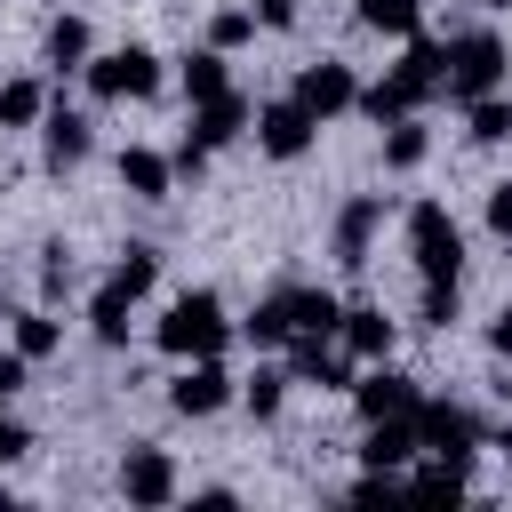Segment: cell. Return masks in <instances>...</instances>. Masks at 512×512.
Returning <instances> with one entry per match:
<instances>
[{
  "label": "cell",
  "mask_w": 512,
  "mask_h": 512,
  "mask_svg": "<svg viewBox=\"0 0 512 512\" xmlns=\"http://www.w3.org/2000/svg\"><path fill=\"white\" fill-rule=\"evenodd\" d=\"M152 344H160L168 360H208V352H224V344H232L224 296H216V288H184V296H168L160 320H152Z\"/></svg>",
  "instance_id": "obj_1"
},
{
  "label": "cell",
  "mask_w": 512,
  "mask_h": 512,
  "mask_svg": "<svg viewBox=\"0 0 512 512\" xmlns=\"http://www.w3.org/2000/svg\"><path fill=\"white\" fill-rule=\"evenodd\" d=\"M504 80H512V48H504L488 24H472V32H448V64H440V96H448V104L496 96Z\"/></svg>",
  "instance_id": "obj_2"
},
{
  "label": "cell",
  "mask_w": 512,
  "mask_h": 512,
  "mask_svg": "<svg viewBox=\"0 0 512 512\" xmlns=\"http://www.w3.org/2000/svg\"><path fill=\"white\" fill-rule=\"evenodd\" d=\"M80 80H88V96H96V104H152V96H160V80H168V64H160L144 40H120V48H96Z\"/></svg>",
  "instance_id": "obj_3"
},
{
  "label": "cell",
  "mask_w": 512,
  "mask_h": 512,
  "mask_svg": "<svg viewBox=\"0 0 512 512\" xmlns=\"http://www.w3.org/2000/svg\"><path fill=\"white\" fill-rule=\"evenodd\" d=\"M400 232H408L416 280H464V224L448 216V200H408Z\"/></svg>",
  "instance_id": "obj_4"
},
{
  "label": "cell",
  "mask_w": 512,
  "mask_h": 512,
  "mask_svg": "<svg viewBox=\"0 0 512 512\" xmlns=\"http://www.w3.org/2000/svg\"><path fill=\"white\" fill-rule=\"evenodd\" d=\"M408 424H416V456H440V464H456V472L480 456V416H472L464 400H416Z\"/></svg>",
  "instance_id": "obj_5"
},
{
  "label": "cell",
  "mask_w": 512,
  "mask_h": 512,
  "mask_svg": "<svg viewBox=\"0 0 512 512\" xmlns=\"http://www.w3.org/2000/svg\"><path fill=\"white\" fill-rule=\"evenodd\" d=\"M112 488H120L136 512H160V504H176V496H184V480H176V456H168L160 440H128V448H120V472H112Z\"/></svg>",
  "instance_id": "obj_6"
},
{
  "label": "cell",
  "mask_w": 512,
  "mask_h": 512,
  "mask_svg": "<svg viewBox=\"0 0 512 512\" xmlns=\"http://www.w3.org/2000/svg\"><path fill=\"white\" fill-rule=\"evenodd\" d=\"M232 400H240V376L224 368V352H208V360H176V376H168V408H176V416L200 424V416H224Z\"/></svg>",
  "instance_id": "obj_7"
},
{
  "label": "cell",
  "mask_w": 512,
  "mask_h": 512,
  "mask_svg": "<svg viewBox=\"0 0 512 512\" xmlns=\"http://www.w3.org/2000/svg\"><path fill=\"white\" fill-rule=\"evenodd\" d=\"M248 136H256V152H264V160H280V168H288V160H304V152L320 144V120H312L296 96H272V104H256Z\"/></svg>",
  "instance_id": "obj_8"
},
{
  "label": "cell",
  "mask_w": 512,
  "mask_h": 512,
  "mask_svg": "<svg viewBox=\"0 0 512 512\" xmlns=\"http://www.w3.org/2000/svg\"><path fill=\"white\" fill-rule=\"evenodd\" d=\"M288 96L328 128V120H344V112L360 104V72H352L344 56H320V64H296V88H288Z\"/></svg>",
  "instance_id": "obj_9"
},
{
  "label": "cell",
  "mask_w": 512,
  "mask_h": 512,
  "mask_svg": "<svg viewBox=\"0 0 512 512\" xmlns=\"http://www.w3.org/2000/svg\"><path fill=\"white\" fill-rule=\"evenodd\" d=\"M424 392H416V376L408 368H392V360H360L352 368V416L360 424H376V416H408Z\"/></svg>",
  "instance_id": "obj_10"
},
{
  "label": "cell",
  "mask_w": 512,
  "mask_h": 512,
  "mask_svg": "<svg viewBox=\"0 0 512 512\" xmlns=\"http://www.w3.org/2000/svg\"><path fill=\"white\" fill-rule=\"evenodd\" d=\"M376 232H384V192H352V200L336 208V224H328V256H336L344 272H360V264L376 256Z\"/></svg>",
  "instance_id": "obj_11"
},
{
  "label": "cell",
  "mask_w": 512,
  "mask_h": 512,
  "mask_svg": "<svg viewBox=\"0 0 512 512\" xmlns=\"http://www.w3.org/2000/svg\"><path fill=\"white\" fill-rule=\"evenodd\" d=\"M32 136H40V168H48V176L80 168V160H88V144H96L88 112H72V104H56V96H48V112H40V128H32Z\"/></svg>",
  "instance_id": "obj_12"
},
{
  "label": "cell",
  "mask_w": 512,
  "mask_h": 512,
  "mask_svg": "<svg viewBox=\"0 0 512 512\" xmlns=\"http://www.w3.org/2000/svg\"><path fill=\"white\" fill-rule=\"evenodd\" d=\"M272 296H280V312H288V336H328V344H336V320H344V296H336V288L288 280V288H272Z\"/></svg>",
  "instance_id": "obj_13"
},
{
  "label": "cell",
  "mask_w": 512,
  "mask_h": 512,
  "mask_svg": "<svg viewBox=\"0 0 512 512\" xmlns=\"http://www.w3.org/2000/svg\"><path fill=\"white\" fill-rule=\"evenodd\" d=\"M248 120H256V104H248L240 88H216V96H200V104H192V120H184V128H192L208 152H224V144H240V136H248Z\"/></svg>",
  "instance_id": "obj_14"
},
{
  "label": "cell",
  "mask_w": 512,
  "mask_h": 512,
  "mask_svg": "<svg viewBox=\"0 0 512 512\" xmlns=\"http://www.w3.org/2000/svg\"><path fill=\"white\" fill-rule=\"evenodd\" d=\"M336 344L352 352V368H360V360H392V344H400V320H392L384 304H344V320H336Z\"/></svg>",
  "instance_id": "obj_15"
},
{
  "label": "cell",
  "mask_w": 512,
  "mask_h": 512,
  "mask_svg": "<svg viewBox=\"0 0 512 512\" xmlns=\"http://www.w3.org/2000/svg\"><path fill=\"white\" fill-rule=\"evenodd\" d=\"M440 64H448V40H432V32H408V40H400V64H392V80L408 88V104H416V112L440 96Z\"/></svg>",
  "instance_id": "obj_16"
},
{
  "label": "cell",
  "mask_w": 512,
  "mask_h": 512,
  "mask_svg": "<svg viewBox=\"0 0 512 512\" xmlns=\"http://www.w3.org/2000/svg\"><path fill=\"white\" fill-rule=\"evenodd\" d=\"M360 464L384 472V480H400V472L416 464V424H408V416H376V424H360Z\"/></svg>",
  "instance_id": "obj_17"
},
{
  "label": "cell",
  "mask_w": 512,
  "mask_h": 512,
  "mask_svg": "<svg viewBox=\"0 0 512 512\" xmlns=\"http://www.w3.org/2000/svg\"><path fill=\"white\" fill-rule=\"evenodd\" d=\"M88 56H96V24H88V16H48L40 64H48L56 80H72V72H88Z\"/></svg>",
  "instance_id": "obj_18"
},
{
  "label": "cell",
  "mask_w": 512,
  "mask_h": 512,
  "mask_svg": "<svg viewBox=\"0 0 512 512\" xmlns=\"http://www.w3.org/2000/svg\"><path fill=\"white\" fill-rule=\"evenodd\" d=\"M112 176H120L128 200H168V192H176V160H168L160 144H128V152L112 160Z\"/></svg>",
  "instance_id": "obj_19"
},
{
  "label": "cell",
  "mask_w": 512,
  "mask_h": 512,
  "mask_svg": "<svg viewBox=\"0 0 512 512\" xmlns=\"http://www.w3.org/2000/svg\"><path fill=\"white\" fill-rule=\"evenodd\" d=\"M88 336H96V344H104V352H120V344H128V336H136V296H128V288H112V280H104V288H96V296H88Z\"/></svg>",
  "instance_id": "obj_20"
},
{
  "label": "cell",
  "mask_w": 512,
  "mask_h": 512,
  "mask_svg": "<svg viewBox=\"0 0 512 512\" xmlns=\"http://www.w3.org/2000/svg\"><path fill=\"white\" fill-rule=\"evenodd\" d=\"M176 88H184V104L232 88V56H224V48H184V56H176Z\"/></svg>",
  "instance_id": "obj_21"
},
{
  "label": "cell",
  "mask_w": 512,
  "mask_h": 512,
  "mask_svg": "<svg viewBox=\"0 0 512 512\" xmlns=\"http://www.w3.org/2000/svg\"><path fill=\"white\" fill-rule=\"evenodd\" d=\"M8 344L40 368V360H56V352H64V320H56L48 304H24V312H16V328H8Z\"/></svg>",
  "instance_id": "obj_22"
},
{
  "label": "cell",
  "mask_w": 512,
  "mask_h": 512,
  "mask_svg": "<svg viewBox=\"0 0 512 512\" xmlns=\"http://www.w3.org/2000/svg\"><path fill=\"white\" fill-rule=\"evenodd\" d=\"M40 112H48V80H40V72H16V80H0V128H8V136L40 128Z\"/></svg>",
  "instance_id": "obj_23"
},
{
  "label": "cell",
  "mask_w": 512,
  "mask_h": 512,
  "mask_svg": "<svg viewBox=\"0 0 512 512\" xmlns=\"http://www.w3.org/2000/svg\"><path fill=\"white\" fill-rule=\"evenodd\" d=\"M424 160H432V128H424L416 112H408V120H384V168H392V176H416Z\"/></svg>",
  "instance_id": "obj_24"
},
{
  "label": "cell",
  "mask_w": 512,
  "mask_h": 512,
  "mask_svg": "<svg viewBox=\"0 0 512 512\" xmlns=\"http://www.w3.org/2000/svg\"><path fill=\"white\" fill-rule=\"evenodd\" d=\"M104 280H112V288H128V296L144 304V296L160 288V248H152V240H128V248L112 256V272H104Z\"/></svg>",
  "instance_id": "obj_25"
},
{
  "label": "cell",
  "mask_w": 512,
  "mask_h": 512,
  "mask_svg": "<svg viewBox=\"0 0 512 512\" xmlns=\"http://www.w3.org/2000/svg\"><path fill=\"white\" fill-rule=\"evenodd\" d=\"M464 136H472L480 152L512 144V96H504V88H496V96H472V104H464Z\"/></svg>",
  "instance_id": "obj_26"
},
{
  "label": "cell",
  "mask_w": 512,
  "mask_h": 512,
  "mask_svg": "<svg viewBox=\"0 0 512 512\" xmlns=\"http://www.w3.org/2000/svg\"><path fill=\"white\" fill-rule=\"evenodd\" d=\"M232 408H248L256 424H272V416L288 408V368H248V376H240V400H232Z\"/></svg>",
  "instance_id": "obj_27"
},
{
  "label": "cell",
  "mask_w": 512,
  "mask_h": 512,
  "mask_svg": "<svg viewBox=\"0 0 512 512\" xmlns=\"http://www.w3.org/2000/svg\"><path fill=\"white\" fill-rule=\"evenodd\" d=\"M352 16H360L368 32H384V40L424 32V0H352Z\"/></svg>",
  "instance_id": "obj_28"
},
{
  "label": "cell",
  "mask_w": 512,
  "mask_h": 512,
  "mask_svg": "<svg viewBox=\"0 0 512 512\" xmlns=\"http://www.w3.org/2000/svg\"><path fill=\"white\" fill-rule=\"evenodd\" d=\"M456 312H464L456 280H416V328H456Z\"/></svg>",
  "instance_id": "obj_29"
},
{
  "label": "cell",
  "mask_w": 512,
  "mask_h": 512,
  "mask_svg": "<svg viewBox=\"0 0 512 512\" xmlns=\"http://www.w3.org/2000/svg\"><path fill=\"white\" fill-rule=\"evenodd\" d=\"M72 280H80V264H72V248H64V240H40V304H56V296H72Z\"/></svg>",
  "instance_id": "obj_30"
},
{
  "label": "cell",
  "mask_w": 512,
  "mask_h": 512,
  "mask_svg": "<svg viewBox=\"0 0 512 512\" xmlns=\"http://www.w3.org/2000/svg\"><path fill=\"white\" fill-rule=\"evenodd\" d=\"M240 336H248L256 352H280V344H288V312H280V296H264V304L240 320Z\"/></svg>",
  "instance_id": "obj_31"
},
{
  "label": "cell",
  "mask_w": 512,
  "mask_h": 512,
  "mask_svg": "<svg viewBox=\"0 0 512 512\" xmlns=\"http://www.w3.org/2000/svg\"><path fill=\"white\" fill-rule=\"evenodd\" d=\"M248 40H256V8H216V16H208V48L232 56V48H248Z\"/></svg>",
  "instance_id": "obj_32"
},
{
  "label": "cell",
  "mask_w": 512,
  "mask_h": 512,
  "mask_svg": "<svg viewBox=\"0 0 512 512\" xmlns=\"http://www.w3.org/2000/svg\"><path fill=\"white\" fill-rule=\"evenodd\" d=\"M256 8V32H296L304 24V0H248Z\"/></svg>",
  "instance_id": "obj_33"
},
{
  "label": "cell",
  "mask_w": 512,
  "mask_h": 512,
  "mask_svg": "<svg viewBox=\"0 0 512 512\" xmlns=\"http://www.w3.org/2000/svg\"><path fill=\"white\" fill-rule=\"evenodd\" d=\"M168 160H176V184H184V176H200V168H208V160H216V152H208V144H200V136H192V128H184V136H176V144H168Z\"/></svg>",
  "instance_id": "obj_34"
},
{
  "label": "cell",
  "mask_w": 512,
  "mask_h": 512,
  "mask_svg": "<svg viewBox=\"0 0 512 512\" xmlns=\"http://www.w3.org/2000/svg\"><path fill=\"white\" fill-rule=\"evenodd\" d=\"M480 224H488L496 240H512V176H504V184H488V208H480Z\"/></svg>",
  "instance_id": "obj_35"
},
{
  "label": "cell",
  "mask_w": 512,
  "mask_h": 512,
  "mask_svg": "<svg viewBox=\"0 0 512 512\" xmlns=\"http://www.w3.org/2000/svg\"><path fill=\"white\" fill-rule=\"evenodd\" d=\"M24 384H32V360H24L16 344H8V352H0V408H8V400H16Z\"/></svg>",
  "instance_id": "obj_36"
},
{
  "label": "cell",
  "mask_w": 512,
  "mask_h": 512,
  "mask_svg": "<svg viewBox=\"0 0 512 512\" xmlns=\"http://www.w3.org/2000/svg\"><path fill=\"white\" fill-rule=\"evenodd\" d=\"M480 344H488L496 360H512V296H504V304L488 312V328H480Z\"/></svg>",
  "instance_id": "obj_37"
},
{
  "label": "cell",
  "mask_w": 512,
  "mask_h": 512,
  "mask_svg": "<svg viewBox=\"0 0 512 512\" xmlns=\"http://www.w3.org/2000/svg\"><path fill=\"white\" fill-rule=\"evenodd\" d=\"M24 448H32V432H24V424H16V416H8V408H0V464H16V456H24Z\"/></svg>",
  "instance_id": "obj_38"
},
{
  "label": "cell",
  "mask_w": 512,
  "mask_h": 512,
  "mask_svg": "<svg viewBox=\"0 0 512 512\" xmlns=\"http://www.w3.org/2000/svg\"><path fill=\"white\" fill-rule=\"evenodd\" d=\"M488 448H496V456L512 464V424H496V440H488Z\"/></svg>",
  "instance_id": "obj_39"
},
{
  "label": "cell",
  "mask_w": 512,
  "mask_h": 512,
  "mask_svg": "<svg viewBox=\"0 0 512 512\" xmlns=\"http://www.w3.org/2000/svg\"><path fill=\"white\" fill-rule=\"evenodd\" d=\"M472 8H488V16H496V8H512V0H472Z\"/></svg>",
  "instance_id": "obj_40"
}]
</instances>
